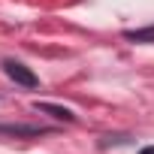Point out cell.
<instances>
[{
  "label": "cell",
  "mask_w": 154,
  "mask_h": 154,
  "mask_svg": "<svg viewBox=\"0 0 154 154\" xmlns=\"http://www.w3.org/2000/svg\"><path fill=\"white\" fill-rule=\"evenodd\" d=\"M121 36L127 42H154V24L151 27H139V30H124Z\"/></svg>",
  "instance_id": "obj_4"
},
{
  "label": "cell",
  "mask_w": 154,
  "mask_h": 154,
  "mask_svg": "<svg viewBox=\"0 0 154 154\" xmlns=\"http://www.w3.org/2000/svg\"><path fill=\"white\" fill-rule=\"evenodd\" d=\"M0 66H3V72H6V79H12L15 85H21V88H39V75L30 69V66H24L21 60H15V57H3L0 60Z\"/></svg>",
  "instance_id": "obj_1"
},
{
  "label": "cell",
  "mask_w": 154,
  "mask_h": 154,
  "mask_svg": "<svg viewBox=\"0 0 154 154\" xmlns=\"http://www.w3.org/2000/svg\"><path fill=\"white\" fill-rule=\"evenodd\" d=\"M36 112H48L54 121H66V124L75 121L72 109H66V106H54V103H36Z\"/></svg>",
  "instance_id": "obj_3"
},
{
  "label": "cell",
  "mask_w": 154,
  "mask_h": 154,
  "mask_svg": "<svg viewBox=\"0 0 154 154\" xmlns=\"http://www.w3.org/2000/svg\"><path fill=\"white\" fill-rule=\"evenodd\" d=\"M0 133H6V136H42L48 133V127H27V124H0Z\"/></svg>",
  "instance_id": "obj_2"
},
{
  "label": "cell",
  "mask_w": 154,
  "mask_h": 154,
  "mask_svg": "<svg viewBox=\"0 0 154 154\" xmlns=\"http://www.w3.org/2000/svg\"><path fill=\"white\" fill-rule=\"evenodd\" d=\"M139 154H154V145H145V148H139Z\"/></svg>",
  "instance_id": "obj_5"
}]
</instances>
